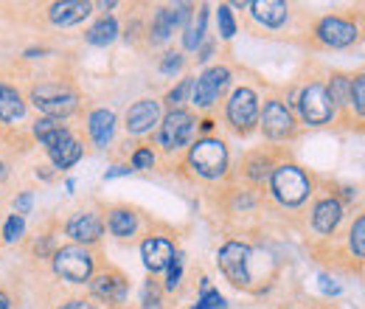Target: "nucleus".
Masks as SVG:
<instances>
[{
    "mask_svg": "<svg viewBox=\"0 0 365 309\" xmlns=\"http://www.w3.org/2000/svg\"><path fill=\"white\" fill-rule=\"evenodd\" d=\"M185 163L188 169L202 180H222L230 169V152L228 143L217 135H202L197 138L191 146H188V155H185Z\"/></svg>",
    "mask_w": 365,
    "mask_h": 309,
    "instance_id": "1",
    "label": "nucleus"
},
{
    "mask_svg": "<svg viewBox=\"0 0 365 309\" xmlns=\"http://www.w3.org/2000/svg\"><path fill=\"white\" fill-rule=\"evenodd\" d=\"M270 191L284 208H301L312 197V177L307 175L304 166L281 161L270 172Z\"/></svg>",
    "mask_w": 365,
    "mask_h": 309,
    "instance_id": "2",
    "label": "nucleus"
},
{
    "mask_svg": "<svg viewBox=\"0 0 365 309\" xmlns=\"http://www.w3.org/2000/svg\"><path fill=\"white\" fill-rule=\"evenodd\" d=\"M29 101L43 113V118L56 121H65L79 110V93L65 82H37L29 93Z\"/></svg>",
    "mask_w": 365,
    "mask_h": 309,
    "instance_id": "3",
    "label": "nucleus"
},
{
    "mask_svg": "<svg viewBox=\"0 0 365 309\" xmlns=\"http://www.w3.org/2000/svg\"><path fill=\"white\" fill-rule=\"evenodd\" d=\"M51 265H53V273L62 281H68V284H88L93 278V273H96V256H93L91 248L65 245V248L53 250Z\"/></svg>",
    "mask_w": 365,
    "mask_h": 309,
    "instance_id": "4",
    "label": "nucleus"
},
{
    "mask_svg": "<svg viewBox=\"0 0 365 309\" xmlns=\"http://www.w3.org/2000/svg\"><path fill=\"white\" fill-rule=\"evenodd\" d=\"M197 116L191 113V110H185V107H172L163 118H160V124H158V146L163 149V152H180L185 149L188 143H191V138L197 133Z\"/></svg>",
    "mask_w": 365,
    "mask_h": 309,
    "instance_id": "5",
    "label": "nucleus"
},
{
    "mask_svg": "<svg viewBox=\"0 0 365 309\" xmlns=\"http://www.w3.org/2000/svg\"><path fill=\"white\" fill-rule=\"evenodd\" d=\"M259 93L247 85L233 88V93L225 101V121L236 135H250L259 127Z\"/></svg>",
    "mask_w": 365,
    "mask_h": 309,
    "instance_id": "6",
    "label": "nucleus"
},
{
    "mask_svg": "<svg viewBox=\"0 0 365 309\" xmlns=\"http://www.w3.org/2000/svg\"><path fill=\"white\" fill-rule=\"evenodd\" d=\"M230 79H233V71H230L228 65H211V68H205L194 82H191V96H188V101L197 107V110H211L220 98H222V93L228 90Z\"/></svg>",
    "mask_w": 365,
    "mask_h": 309,
    "instance_id": "7",
    "label": "nucleus"
},
{
    "mask_svg": "<svg viewBox=\"0 0 365 309\" xmlns=\"http://www.w3.org/2000/svg\"><path fill=\"white\" fill-rule=\"evenodd\" d=\"M250 262H253V250H250V245H245L239 239H228L217 250V265L233 287H250L253 284Z\"/></svg>",
    "mask_w": 365,
    "mask_h": 309,
    "instance_id": "8",
    "label": "nucleus"
},
{
    "mask_svg": "<svg viewBox=\"0 0 365 309\" xmlns=\"http://www.w3.org/2000/svg\"><path fill=\"white\" fill-rule=\"evenodd\" d=\"M298 113H301V121L307 127H326L334 121L337 116V107L331 104L329 98V90L320 82H309L307 88L298 93Z\"/></svg>",
    "mask_w": 365,
    "mask_h": 309,
    "instance_id": "9",
    "label": "nucleus"
},
{
    "mask_svg": "<svg viewBox=\"0 0 365 309\" xmlns=\"http://www.w3.org/2000/svg\"><path fill=\"white\" fill-rule=\"evenodd\" d=\"M259 127H262V133L267 141H275V143H281V141H289L292 135L298 133V121H295V116H292V110L281 101V98H267L264 101V107L259 110Z\"/></svg>",
    "mask_w": 365,
    "mask_h": 309,
    "instance_id": "10",
    "label": "nucleus"
},
{
    "mask_svg": "<svg viewBox=\"0 0 365 309\" xmlns=\"http://www.w3.org/2000/svg\"><path fill=\"white\" fill-rule=\"evenodd\" d=\"M191 14H194V6L191 3H175V6L158 9L155 17L146 26V40L152 45L169 43L178 29H185V23L191 20Z\"/></svg>",
    "mask_w": 365,
    "mask_h": 309,
    "instance_id": "11",
    "label": "nucleus"
},
{
    "mask_svg": "<svg viewBox=\"0 0 365 309\" xmlns=\"http://www.w3.org/2000/svg\"><path fill=\"white\" fill-rule=\"evenodd\" d=\"M315 40L326 48H351L360 40V26L340 14H326L315 23Z\"/></svg>",
    "mask_w": 365,
    "mask_h": 309,
    "instance_id": "12",
    "label": "nucleus"
},
{
    "mask_svg": "<svg viewBox=\"0 0 365 309\" xmlns=\"http://www.w3.org/2000/svg\"><path fill=\"white\" fill-rule=\"evenodd\" d=\"M65 233L73 239V245H82V248H93L101 242L104 236V220L98 211L93 208H82V211H73L68 222H65Z\"/></svg>",
    "mask_w": 365,
    "mask_h": 309,
    "instance_id": "13",
    "label": "nucleus"
},
{
    "mask_svg": "<svg viewBox=\"0 0 365 309\" xmlns=\"http://www.w3.org/2000/svg\"><path fill=\"white\" fill-rule=\"evenodd\" d=\"M160 118H163V101L160 98H138L124 116V127L130 135L140 138V135H149L152 130H158Z\"/></svg>",
    "mask_w": 365,
    "mask_h": 309,
    "instance_id": "14",
    "label": "nucleus"
},
{
    "mask_svg": "<svg viewBox=\"0 0 365 309\" xmlns=\"http://www.w3.org/2000/svg\"><path fill=\"white\" fill-rule=\"evenodd\" d=\"M127 290H130V284H127L124 273H118V270H101L98 275L91 278L93 298H98L107 307H121L127 301Z\"/></svg>",
    "mask_w": 365,
    "mask_h": 309,
    "instance_id": "15",
    "label": "nucleus"
},
{
    "mask_svg": "<svg viewBox=\"0 0 365 309\" xmlns=\"http://www.w3.org/2000/svg\"><path fill=\"white\" fill-rule=\"evenodd\" d=\"M178 248L172 242V236H163V233H149L143 242H140V259L143 267L155 275V273H163L166 267L172 265Z\"/></svg>",
    "mask_w": 365,
    "mask_h": 309,
    "instance_id": "16",
    "label": "nucleus"
},
{
    "mask_svg": "<svg viewBox=\"0 0 365 309\" xmlns=\"http://www.w3.org/2000/svg\"><path fill=\"white\" fill-rule=\"evenodd\" d=\"M346 217V206L340 197L329 194V197H320L312 208V231L320 236H331L337 231V225Z\"/></svg>",
    "mask_w": 365,
    "mask_h": 309,
    "instance_id": "17",
    "label": "nucleus"
},
{
    "mask_svg": "<svg viewBox=\"0 0 365 309\" xmlns=\"http://www.w3.org/2000/svg\"><path fill=\"white\" fill-rule=\"evenodd\" d=\"M91 14H93V3H88V0H62V3H51V9H48V20L56 29L79 26Z\"/></svg>",
    "mask_w": 365,
    "mask_h": 309,
    "instance_id": "18",
    "label": "nucleus"
},
{
    "mask_svg": "<svg viewBox=\"0 0 365 309\" xmlns=\"http://www.w3.org/2000/svg\"><path fill=\"white\" fill-rule=\"evenodd\" d=\"M115 124H118V118H115L113 110H107V107L91 110V116H88V135H91L96 149H107V146L113 143V138H115Z\"/></svg>",
    "mask_w": 365,
    "mask_h": 309,
    "instance_id": "19",
    "label": "nucleus"
},
{
    "mask_svg": "<svg viewBox=\"0 0 365 309\" xmlns=\"http://www.w3.org/2000/svg\"><path fill=\"white\" fill-rule=\"evenodd\" d=\"M245 9H250V17L264 29H281L289 20V6L281 0H256L247 3Z\"/></svg>",
    "mask_w": 365,
    "mask_h": 309,
    "instance_id": "20",
    "label": "nucleus"
},
{
    "mask_svg": "<svg viewBox=\"0 0 365 309\" xmlns=\"http://www.w3.org/2000/svg\"><path fill=\"white\" fill-rule=\"evenodd\" d=\"M140 228V217H138L135 208L130 206H115L107 211V231L115 236V239H133Z\"/></svg>",
    "mask_w": 365,
    "mask_h": 309,
    "instance_id": "21",
    "label": "nucleus"
},
{
    "mask_svg": "<svg viewBox=\"0 0 365 309\" xmlns=\"http://www.w3.org/2000/svg\"><path fill=\"white\" fill-rule=\"evenodd\" d=\"M82 155H85V146H82V141H79L76 135H68L62 143H56V146L48 149L51 166H53L56 172H65V169L76 166V163L82 161Z\"/></svg>",
    "mask_w": 365,
    "mask_h": 309,
    "instance_id": "22",
    "label": "nucleus"
},
{
    "mask_svg": "<svg viewBox=\"0 0 365 309\" xmlns=\"http://www.w3.org/2000/svg\"><path fill=\"white\" fill-rule=\"evenodd\" d=\"M26 116V98L14 85L0 82V124H17Z\"/></svg>",
    "mask_w": 365,
    "mask_h": 309,
    "instance_id": "23",
    "label": "nucleus"
},
{
    "mask_svg": "<svg viewBox=\"0 0 365 309\" xmlns=\"http://www.w3.org/2000/svg\"><path fill=\"white\" fill-rule=\"evenodd\" d=\"M208 6H194L191 20L185 23V34H182V48L185 51H200V45L205 43V29H208Z\"/></svg>",
    "mask_w": 365,
    "mask_h": 309,
    "instance_id": "24",
    "label": "nucleus"
},
{
    "mask_svg": "<svg viewBox=\"0 0 365 309\" xmlns=\"http://www.w3.org/2000/svg\"><path fill=\"white\" fill-rule=\"evenodd\" d=\"M118 34H121L118 20H115L113 14H101L91 29H88L85 40H88L91 45H96V48H107V45H113L115 40H118Z\"/></svg>",
    "mask_w": 365,
    "mask_h": 309,
    "instance_id": "25",
    "label": "nucleus"
},
{
    "mask_svg": "<svg viewBox=\"0 0 365 309\" xmlns=\"http://www.w3.org/2000/svg\"><path fill=\"white\" fill-rule=\"evenodd\" d=\"M31 135L37 138V143L40 146H46V152L51 146H56V143H62L68 135H73L62 121H56V118H37L34 124H31Z\"/></svg>",
    "mask_w": 365,
    "mask_h": 309,
    "instance_id": "26",
    "label": "nucleus"
},
{
    "mask_svg": "<svg viewBox=\"0 0 365 309\" xmlns=\"http://www.w3.org/2000/svg\"><path fill=\"white\" fill-rule=\"evenodd\" d=\"M273 166L275 163L264 155V152H253V155L245 158V177H247L250 183H256V186H264V183L270 180Z\"/></svg>",
    "mask_w": 365,
    "mask_h": 309,
    "instance_id": "27",
    "label": "nucleus"
},
{
    "mask_svg": "<svg viewBox=\"0 0 365 309\" xmlns=\"http://www.w3.org/2000/svg\"><path fill=\"white\" fill-rule=\"evenodd\" d=\"M191 309H228V301H225V295L220 290L211 287V278L202 275L200 278V298Z\"/></svg>",
    "mask_w": 365,
    "mask_h": 309,
    "instance_id": "28",
    "label": "nucleus"
},
{
    "mask_svg": "<svg viewBox=\"0 0 365 309\" xmlns=\"http://www.w3.org/2000/svg\"><path fill=\"white\" fill-rule=\"evenodd\" d=\"M329 98L334 107H349V93H351V76H331Z\"/></svg>",
    "mask_w": 365,
    "mask_h": 309,
    "instance_id": "29",
    "label": "nucleus"
},
{
    "mask_svg": "<svg viewBox=\"0 0 365 309\" xmlns=\"http://www.w3.org/2000/svg\"><path fill=\"white\" fill-rule=\"evenodd\" d=\"M155 166H158V152L152 146H138L133 152V158H130V169L133 172H149Z\"/></svg>",
    "mask_w": 365,
    "mask_h": 309,
    "instance_id": "30",
    "label": "nucleus"
},
{
    "mask_svg": "<svg viewBox=\"0 0 365 309\" xmlns=\"http://www.w3.org/2000/svg\"><path fill=\"white\" fill-rule=\"evenodd\" d=\"M217 29H220L222 40H233L236 37V17H233V9H230L228 3L217 6Z\"/></svg>",
    "mask_w": 365,
    "mask_h": 309,
    "instance_id": "31",
    "label": "nucleus"
},
{
    "mask_svg": "<svg viewBox=\"0 0 365 309\" xmlns=\"http://www.w3.org/2000/svg\"><path fill=\"white\" fill-rule=\"evenodd\" d=\"M349 250H351L354 259L365 256V217H357L351 231H349Z\"/></svg>",
    "mask_w": 365,
    "mask_h": 309,
    "instance_id": "32",
    "label": "nucleus"
},
{
    "mask_svg": "<svg viewBox=\"0 0 365 309\" xmlns=\"http://www.w3.org/2000/svg\"><path fill=\"white\" fill-rule=\"evenodd\" d=\"M349 107H354L357 118H363V116H365V76H363V74L351 76V93H349Z\"/></svg>",
    "mask_w": 365,
    "mask_h": 309,
    "instance_id": "33",
    "label": "nucleus"
},
{
    "mask_svg": "<svg viewBox=\"0 0 365 309\" xmlns=\"http://www.w3.org/2000/svg\"><path fill=\"white\" fill-rule=\"evenodd\" d=\"M23 233H26V220L17 217V214H9L6 222H3V242L6 245H14V242L23 239Z\"/></svg>",
    "mask_w": 365,
    "mask_h": 309,
    "instance_id": "34",
    "label": "nucleus"
},
{
    "mask_svg": "<svg viewBox=\"0 0 365 309\" xmlns=\"http://www.w3.org/2000/svg\"><path fill=\"white\" fill-rule=\"evenodd\" d=\"M140 309H163V290H160V284L155 278H149L146 287H143Z\"/></svg>",
    "mask_w": 365,
    "mask_h": 309,
    "instance_id": "35",
    "label": "nucleus"
},
{
    "mask_svg": "<svg viewBox=\"0 0 365 309\" xmlns=\"http://www.w3.org/2000/svg\"><path fill=\"white\" fill-rule=\"evenodd\" d=\"M191 82H194L191 76L180 79L175 88L166 93V98H163V101H166L169 107H182V101H188V96H191Z\"/></svg>",
    "mask_w": 365,
    "mask_h": 309,
    "instance_id": "36",
    "label": "nucleus"
},
{
    "mask_svg": "<svg viewBox=\"0 0 365 309\" xmlns=\"http://www.w3.org/2000/svg\"><path fill=\"white\" fill-rule=\"evenodd\" d=\"M182 68H185V56H182L180 51H169V54L160 59V65H158V71H160L163 76H175V74H180Z\"/></svg>",
    "mask_w": 365,
    "mask_h": 309,
    "instance_id": "37",
    "label": "nucleus"
},
{
    "mask_svg": "<svg viewBox=\"0 0 365 309\" xmlns=\"http://www.w3.org/2000/svg\"><path fill=\"white\" fill-rule=\"evenodd\" d=\"M182 250L175 253V259H172V265L166 267V290H175L178 284L182 281Z\"/></svg>",
    "mask_w": 365,
    "mask_h": 309,
    "instance_id": "38",
    "label": "nucleus"
},
{
    "mask_svg": "<svg viewBox=\"0 0 365 309\" xmlns=\"http://www.w3.org/2000/svg\"><path fill=\"white\" fill-rule=\"evenodd\" d=\"M31 206H34V191H29V188H26V191H20V194L11 200L14 214H17V217H23V220H26V214L31 211Z\"/></svg>",
    "mask_w": 365,
    "mask_h": 309,
    "instance_id": "39",
    "label": "nucleus"
},
{
    "mask_svg": "<svg viewBox=\"0 0 365 309\" xmlns=\"http://www.w3.org/2000/svg\"><path fill=\"white\" fill-rule=\"evenodd\" d=\"M318 281H320V290H323V295H340V284H337L334 278H329L326 273H320Z\"/></svg>",
    "mask_w": 365,
    "mask_h": 309,
    "instance_id": "40",
    "label": "nucleus"
},
{
    "mask_svg": "<svg viewBox=\"0 0 365 309\" xmlns=\"http://www.w3.org/2000/svg\"><path fill=\"white\" fill-rule=\"evenodd\" d=\"M130 172H133V169H130V163H115L113 169H107V172H104V180H115V177H127V175H130Z\"/></svg>",
    "mask_w": 365,
    "mask_h": 309,
    "instance_id": "41",
    "label": "nucleus"
},
{
    "mask_svg": "<svg viewBox=\"0 0 365 309\" xmlns=\"http://www.w3.org/2000/svg\"><path fill=\"white\" fill-rule=\"evenodd\" d=\"M56 309H98V307H96V304H91V301H85V298H71V301L59 304Z\"/></svg>",
    "mask_w": 365,
    "mask_h": 309,
    "instance_id": "42",
    "label": "nucleus"
},
{
    "mask_svg": "<svg viewBox=\"0 0 365 309\" xmlns=\"http://www.w3.org/2000/svg\"><path fill=\"white\" fill-rule=\"evenodd\" d=\"M211 56H214V43H202V45H200V51H197V59H200V62H208Z\"/></svg>",
    "mask_w": 365,
    "mask_h": 309,
    "instance_id": "43",
    "label": "nucleus"
},
{
    "mask_svg": "<svg viewBox=\"0 0 365 309\" xmlns=\"http://www.w3.org/2000/svg\"><path fill=\"white\" fill-rule=\"evenodd\" d=\"M115 6H118V3H115V0H101V3H96V9H101V11H104V14H107V11H110V9H115Z\"/></svg>",
    "mask_w": 365,
    "mask_h": 309,
    "instance_id": "44",
    "label": "nucleus"
},
{
    "mask_svg": "<svg viewBox=\"0 0 365 309\" xmlns=\"http://www.w3.org/2000/svg\"><path fill=\"white\" fill-rule=\"evenodd\" d=\"M0 309H11V298H9V293H3V290H0Z\"/></svg>",
    "mask_w": 365,
    "mask_h": 309,
    "instance_id": "45",
    "label": "nucleus"
},
{
    "mask_svg": "<svg viewBox=\"0 0 365 309\" xmlns=\"http://www.w3.org/2000/svg\"><path fill=\"white\" fill-rule=\"evenodd\" d=\"M6 177H9V166H6V163H3V161H0V183H3V180H6Z\"/></svg>",
    "mask_w": 365,
    "mask_h": 309,
    "instance_id": "46",
    "label": "nucleus"
},
{
    "mask_svg": "<svg viewBox=\"0 0 365 309\" xmlns=\"http://www.w3.org/2000/svg\"><path fill=\"white\" fill-rule=\"evenodd\" d=\"M200 127H202V133H211V127H214V121H211V118H205V121H202Z\"/></svg>",
    "mask_w": 365,
    "mask_h": 309,
    "instance_id": "47",
    "label": "nucleus"
},
{
    "mask_svg": "<svg viewBox=\"0 0 365 309\" xmlns=\"http://www.w3.org/2000/svg\"><path fill=\"white\" fill-rule=\"evenodd\" d=\"M65 188H68V194H73V188H76V183H73V180H65Z\"/></svg>",
    "mask_w": 365,
    "mask_h": 309,
    "instance_id": "48",
    "label": "nucleus"
},
{
    "mask_svg": "<svg viewBox=\"0 0 365 309\" xmlns=\"http://www.w3.org/2000/svg\"><path fill=\"white\" fill-rule=\"evenodd\" d=\"M289 309H298V307H289Z\"/></svg>",
    "mask_w": 365,
    "mask_h": 309,
    "instance_id": "49",
    "label": "nucleus"
}]
</instances>
